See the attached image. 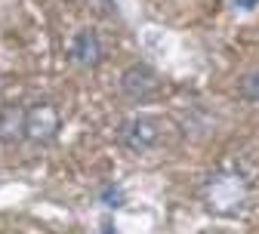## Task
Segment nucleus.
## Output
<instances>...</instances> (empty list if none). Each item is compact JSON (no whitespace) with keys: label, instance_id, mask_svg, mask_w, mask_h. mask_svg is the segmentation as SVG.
Instances as JSON below:
<instances>
[{"label":"nucleus","instance_id":"nucleus-4","mask_svg":"<svg viewBox=\"0 0 259 234\" xmlns=\"http://www.w3.org/2000/svg\"><path fill=\"white\" fill-rule=\"evenodd\" d=\"M157 89H160V80L148 65H130V68L120 74V92L130 99V102H148Z\"/></svg>","mask_w":259,"mask_h":234},{"label":"nucleus","instance_id":"nucleus-2","mask_svg":"<svg viewBox=\"0 0 259 234\" xmlns=\"http://www.w3.org/2000/svg\"><path fill=\"white\" fill-rule=\"evenodd\" d=\"M160 136H164V129H160V120L157 117H148V114H136V117H130L123 126H120V142L126 151H133V154H145L151 151Z\"/></svg>","mask_w":259,"mask_h":234},{"label":"nucleus","instance_id":"nucleus-1","mask_svg":"<svg viewBox=\"0 0 259 234\" xmlns=\"http://www.w3.org/2000/svg\"><path fill=\"white\" fill-rule=\"evenodd\" d=\"M247 204V182L238 173H219L207 182V207L219 216H235Z\"/></svg>","mask_w":259,"mask_h":234},{"label":"nucleus","instance_id":"nucleus-6","mask_svg":"<svg viewBox=\"0 0 259 234\" xmlns=\"http://www.w3.org/2000/svg\"><path fill=\"white\" fill-rule=\"evenodd\" d=\"M25 139V111L10 105L0 111V142H19Z\"/></svg>","mask_w":259,"mask_h":234},{"label":"nucleus","instance_id":"nucleus-5","mask_svg":"<svg viewBox=\"0 0 259 234\" xmlns=\"http://www.w3.org/2000/svg\"><path fill=\"white\" fill-rule=\"evenodd\" d=\"M71 59L77 65H83V68H90V65H96L102 59V40L96 37V31H90V28L77 31L71 40Z\"/></svg>","mask_w":259,"mask_h":234},{"label":"nucleus","instance_id":"nucleus-3","mask_svg":"<svg viewBox=\"0 0 259 234\" xmlns=\"http://www.w3.org/2000/svg\"><path fill=\"white\" fill-rule=\"evenodd\" d=\"M59 126H62V114L50 102H37V105H31L25 111V139L34 142V145L53 142L56 132H59Z\"/></svg>","mask_w":259,"mask_h":234},{"label":"nucleus","instance_id":"nucleus-9","mask_svg":"<svg viewBox=\"0 0 259 234\" xmlns=\"http://www.w3.org/2000/svg\"><path fill=\"white\" fill-rule=\"evenodd\" d=\"M232 4H235L238 10H256V4H259V0H232Z\"/></svg>","mask_w":259,"mask_h":234},{"label":"nucleus","instance_id":"nucleus-10","mask_svg":"<svg viewBox=\"0 0 259 234\" xmlns=\"http://www.w3.org/2000/svg\"><path fill=\"white\" fill-rule=\"evenodd\" d=\"M99 234H117V228H114L111 222H102V228H99Z\"/></svg>","mask_w":259,"mask_h":234},{"label":"nucleus","instance_id":"nucleus-7","mask_svg":"<svg viewBox=\"0 0 259 234\" xmlns=\"http://www.w3.org/2000/svg\"><path fill=\"white\" fill-rule=\"evenodd\" d=\"M241 96L247 99V102L259 105V68H253V71H247L241 77Z\"/></svg>","mask_w":259,"mask_h":234},{"label":"nucleus","instance_id":"nucleus-8","mask_svg":"<svg viewBox=\"0 0 259 234\" xmlns=\"http://www.w3.org/2000/svg\"><path fill=\"white\" fill-rule=\"evenodd\" d=\"M102 204H105L108 210L123 207V191H120L117 185H105V188H102Z\"/></svg>","mask_w":259,"mask_h":234}]
</instances>
